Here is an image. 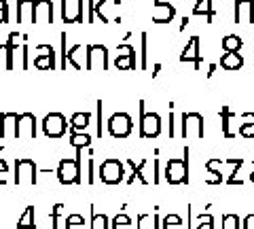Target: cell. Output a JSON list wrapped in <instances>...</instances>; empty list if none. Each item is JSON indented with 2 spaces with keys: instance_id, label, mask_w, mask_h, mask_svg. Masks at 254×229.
<instances>
[{
  "instance_id": "3957f363",
  "label": "cell",
  "mask_w": 254,
  "mask_h": 229,
  "mask_svg": "<svg viewBox=\"0 0 254 229\" xmlns=\"http://www.w3.org/2000/svg\"><path fill=\"white\" fill-rule=\"evenodd\" d=\"M98 176L104 185H119L125 180V165H123V161H119L117 157H108V159L100 163Z\"/></svg>"
},
{
  "instance_id": "ee69618b",
  "label": "cell",
  "mask_w": 254,
  "mask_h": 229,
  "mask_svg": "<svg viewBox=\"0 0 254 229\" xmlns=\"http://www.w3.org/2000/svg\"><path fill=\"white\" fill-rule=\"evenodd\" d=\"M4 23H9V6L0 9V26H4Z\"/></svg>"
},
{
  "instance_id": "7c38bea8",
  "label": "cell",
  "mask_w": 254,
  "mask_h": 229,
  "mask_svg": "<svg viewBox=\"0 0 254 229\" xmlns=\"http://www.w3.org/2000/svg\"><path fill=\"white\" fill-rule=\"evenodd\" d=\"M62 21L64 23L83 21V0H62Z\"/></svg>"
},
{
  "instance_id": "7a4b0ae2",
  "label": "cell",
  "mask_w": 254,
  "mask_h": 229,
  "mask_svg": "<svg viewBox=\"0 0 254 229\" xmlns=\"http://www.w3.org/2000/svg\"><path fill=\"white\" fill-rule=\"evenodd\" d=\"M165 180L170 185L189 183V149L182 151V157H174V159L165 163Z\"/></svg>"
},
{
  "instance_id": "ba28073f",
  "label": "cell",
  "mask_w": 254,
  "mask_h": 229,
  "mask_svg": "<svg viewBox=\"0 0 254 229\" xmlns=\"http://www.w3.org/2000/svg\"><path fill=\"white\" fill-rule=\"evenodd\" d=\"M87 70H108V49L104 45H87Z\"/></svg>"
},
{
  "instance_id": "74e56055",
  "label": "cell",
  "mask_w": 254,
  "mask_h": 229,
  "mask_svg": "<svg viewBox=\"0 0 254 229\" xmlns=\"http://www.w3.org/2000/svg\"><path fill=\"white\" fill-rule=\"evenodd\" d=\"M0 70H9L11 73V55H9V49L6 45H0Z\"/></svg>"
},
{
  "instance_id": "f5cc1de1",
  "label": "cell",
  "mask_w": 254,
  "mask_h": 229,
  "mask_svg": "<svg viewBox=\"0 0 254 229\" xmlns=\"http://www.w3.org/2000/svg\"><path fill=\"white\" fill-rule=\"evenodd\" d=\"M252 23H254V2H252Z\"/></svg>"
},
{
  "instance_id": "2e32d148",
  "label": "cell",
  "mask_w": 254,
  "mask_h": 229,
  "mask_svg": "<svg viewBox=\"0 0 254 229\" xmlns=\"http://www.w3.org/2000/svg\"><path fill=\"white\" fill-rule=\"evenodd\" d=\"M218 64H220L222 70H227V73H235V70H240L246 64V60H244V55L240 51H225L220 55Z\"/></svg>"
},
{
  "instance_id": "f1b7e54d",
  "label": "cell",
  "mask_w": 254,
  "mask_h": 229,
  "mask_svg": "<svg viewBox=\"0 0 254 229\" xmlns=\"http://www.w3.org/2000/svg\"><path fill=\"white\" fill-rule=\"evenodd\" d=\"M55 53L47 55H34V68L36 70H55Z\"/></svg>"
},
{
  "instance_id": "8992f818",
  "label": "cell",
  "mask_w": 254,
  "mask_h": 229,
  "mask_svg": "<svg viewBox=\"0 0 254 229\" xmlns=\"http://www.w3.org/2000/svg\"><path fill=\"white\" fill-rule=\"evenodd\" d=\"M182 130H180V136L182 138H197L201 140L203 138V117L199 113H185L182 115Z\"/></svg>"
},
{
  "instance_id": "cb8c5ba5",
  "label": "cell",
  "mask_w": 254,
  "mask_h": 229,
  "mask_svg": "<svg viewBox=\"0 0 254 229\" xmlns=\"http://www.w3.org/2000/svg\"><path fill=\"white\" fill-rule=\"evenodd\" d=\"M240 136L246 140H252L254 138V113H244L240 115Z\"/></svg>"
},
{
  "instance_id": "ffe728a7",
  "label": "cell",
  "mask_w": 254,
  "mask_h": 229,
  "mask_svg": "<svg viewBox=\"0 0 254 229\" xmlns=\"http://www.w3.org/2000/svg\"><path fill=\"white\" fill-rule=\"evenodd\" d=\"M36 0H17V21L19 23H34Z\"/></svg>"
},
{
  "instance_id": "484cf974",
  "label": "cell",
  "mask_w": 254,
  "mask_h": 229,
  "mask_svg": "<svg viewBox=\"0 0 254 229\" xmlns=\"http://www.w3.org/2000/svg\"><path fill=\"white\" fill-rule=\"evenodd\" d=\"M193 15H197V17H203L208 19V23H212L214 19V6H212V0H197V4L193 6Z\"/></svg>"
},
{
  "instance_id": "52a82bcc",
  "label": "cell",
  "mask_w": 254,
  "mask_h": 229,
  "mask_svg": "<svg viewBox=\"0 0 254 229\" xmlns=\"http://www.w3.org/2000/svg\"><path fill=\"white\" fill-rule=\"evenodd\" d=\"M43 132H45V136L51 138V140H58L62 136H66V132H68L66 117H64L62 113H49L43 119Z\"/></svg>"
},
{
  "instance_id": "d590c367",
  "label": "cell",
  "mask_w": 254,
  "mask_h": 229,
  "mask_svg": "<svg viewBox=\"0 0 254 229\" xmlns=\"http://www.w3.org/2000/svg\"><path fill=\"white\" fill-rule=\"evenodd\" d=\"M66 229H85V219L81 215H66Z\"/></svg>"
},
{
  "instance_id": "f546056e",
  "label": "cell",
  "mask_w": 254,
  "mask_h": 229,
  "mask_svg": "<svg viewBox=\"0 0 254 229\" xmlns=\"http://www.w3.org/2000/svg\"><path fill=\"white\" fill-rule=\"evenodd\" d=\"M220 45H222V51H240L244 47V41L237 34H227Z\"/></svg>"
},
{
  "instance_id": "30bf717a",
  "label": "cell",
  "mask_w": 254,
  "mask_h": 229,
  "mask_svg": "<svg viewBox=\"0 0 254 229\" xmlns=\"http://www.w3.org/2000/svg\"><path fill=\"white\" fill-rule=\"evenodd\" d=\"M121 6V0H98L95 2V17L102 19V23H121V15H115Z\"/></svg>"
},
{
  "instance_id": "9c48e42d",
  "label": "cell",
  "mask_w": 254,
  "mask_h": 229,
  "mask_svg": "<svg viewBox=\"0 0 254 229\" xmlns=\"http://www.w3.org/2000/svg\"><path fill=\"white\" fill-rule=\"evenodd\" d=\"M131 130H133V123H131V117L127 113H115L108 119V134L113 138L123 140V138L129 136Z\"/></svg>"
},
{
  "instance_id": "6da1fadb",
  "label": "cell",
  "mask_w": 254,
  "mask_h": 229,
  "mask_svg": "<svg viewBox=\"0 0 254 229\" xmlns=\"http://www.w3.org/2000/svg\"><path fill=\"white\" fill-rule=\"evenodd\" d=\"M81 157L83 149H76V157H64L58 165V180L62 185H78L81 183Z\"/></svg>"
},
{
  "instance_id": "7dc6e473",
  "label": "cell",
  "mask_w": 254,
  "mask_h": 229,
  "mask_svg": "<svg viewBox=\"0 0 254 229\" xmlns=\"http://www.w3.org/2000/svg\"><path fill=\"white\" fill-rule=\"evenodd\" d=\"M0 172H6V174H9V165H6V161L2 157H0Z\"/></svg>"
},
{
  "instance_id": "4316f807",
  "label": "cell",
  "mask_w": 254,
  "mask_h": 229,
  "mask_svg": "<svg viewBox=\"0 0 254 229\" xmlns=\"http://www.w3.org/2000/svg\"><path fill=\"white\" fill-rule=\"evenodd\" d=\"M157 210L153 215H138V229H161V221H159V215Z\"/></svg>"
},
{
  "instance_id": "5bb4252c",
  "label": "cell",
  "mask_w": 254,
  "mask_h": 229,
  "mask_svg": "<svg viewBox=\"0 0 254 229\" xmlns=\"http://www.w3.org/2000/svg\"><path fill=\"white\" fill-rule=\"evenodd\" d=\"M180 62H182V64H187V62H193L195 70H199V66H201V53H199V36H190V41L187 43V47H185V49H182Z\"/></svg>"
},
{
  "instance_id": "4fadbf2b",
  "label": "cell",
  "mask_w": 254,
  "mask_h": 229,
  "mask_svg": "<svg viewBox=\"0 0 254 229\" xmlns=\"http://www.w3.org/2000/svg\"><path fill=\"white\" fill-rule=\"evenodd\" d=\"M17 138L19 140H34L36 138V117L32 113L19 115L17 121Z\"/></svg>"
},
{
  "instance_id": "7bdbcfd3",
  "label": "cell",
  "mask_w": 254,
  "mask_h": 229,
  "mask_svg": "<svg viewBox=\"0 0 254 229\" xmlns=\"http://www.w3.org/2000/svg\"><path fill=\"white\" fill-rule=\"evenodd\" d=\"M242 229H254V212L246 215V219L242 221Z\"/></svg>"
},
{
  "instance_id": "bcb514c9",
  "label": "cell",
  "mask_w": 254,
  "mask_h": 229,
  "mask_svg": "<svg viewBox=\"0 0 254 229\" xmlns=\"http://www.w3.org/2000/svg\"><path fill=\"white\" fill-rule=\"evenodd\" d=\"M189 21H190L189 17H182V23H180V28H178V32H185V28L189 26Z\"/></svg>"
},
{
  "instance_id": "f35d334b",
  "label": "cell",
  "mask_w": 254,
  "mask_h": 229,
  "mask_svg": "<svg viewBox=\"0 0 254 229\" xmlns=\"http://www.w3.org/2000/svg\"><path fill=\"white\" fill-rule=\"evenodd\" d=\"M64 217V204H55L51 210V229H60V219Z\"/></svg>"
},
{
  "instance_id": "e575fe53",
  "label": "cell",
  "mask_w": 254,
  "mask_h": 229,
  "mask_svg": "<svg viewBox=\"0 0 254 229\" xmlns=\"http://www.w3.org/2000/svg\"><path fill=\"white\" fill-rule=\"evenodd\" d=\"M140 68L146 70L148 68V36L146 32H142V47H140Z\"/></svg>"
},
{
  "instance_id": "8d00e7d4",
  "label": "cell",
  "mask_w": 254,
  "mask_h": 229,
  "mask_svg": "<svg viewBox=\"0 0 254 229\" xmlns=\"http://www.w3.org/2000/svg\"><path fill=\"white\" fill-rule=\"evenodd\" d=\"M222 229H242V221L237 215H225L222 217Z\"/></svg>"
},
{
  "instance_id": "5b68a950",
  "label": "cell",
  "mask_w": 254,
  "mask_h": 229,
  "mask_svg": "<svg viewBox=\"0 0 254 229\" xmlns=\"http://www.w3.org/2000/svg\"><path fill=\"white\" fill-rule=\"evenodd\" d=\"M38 180V165L30 157L15 159V185H36Z\"/></svg>"
},
{
  "instance_id": "1f68e13d",
  "label": "cell",
  "mask_w": 254,
  "mask_h": 229,
  "mask_svg": "<svg viewBox=\"0 0 254 229\" xmlns=\"http://www.w3.org/2000/svg\"><path fill=\"white\" fill-rule=\"evenodd\" d=\"M89 212H91V229H110L106 215H98V212H95V206H91Z\"/></svg>"
},
{
  "instance_id": "816d5d0a",
  "label": "cell",
  "mask_w": 254,
  "mask_h": 229,
  "mask_svg": "<svg viewBox=\"0 0 254 229\" xmlns=\"http://www.w3.org/2000/svg\"><path fill=\"white\" fill-rule=\"evenodd\" d=\"M252 165H254V161H252ZM250 180H252V183H254V170H252V174H250Z\"/></svg>"
},
{
  "instance_id": "ab89813d",
  "label": "cell",
  "mask_w": 254,
  "mask_h": 229,
  "mask_svg": "<svg viewBox=\"0 0 254 229\" xmlns=\"http://www.w3.org/2000/svg\"><path fill=\"white\" fill-rule=\"evenodd\" d=\"M60 38H62V55H60V58H62V64H60V68H62V70H66V68H68V47H66V38H68V34H66V32H62Z\"/></svg>"
},
{
  "instance_id": "681fc988",
  "label": "cell",
  "mask_w": 254,
  "mask_h": 229,
  "mask_svg": "<svg viewBox=\"0 0 254 229\" xmlns=\"http://www.w3.org/2000/svg\"><path fill=\"white\" fill-rule=\"evenodd\" d=\"M153 70H155V73H153V76H157L159 73H161V64H155V68H153Z\"/></svg>"
},
{
  "instance_id": "f907efd6",
  "label": "cell",
  "mask_w": 254,
  "mask_h": 229,
  "mask_svg": "<svg viewBox=\"0 0 254 229\" xmlns=\"http://www.w3.org/2000/svg\"><path fill=\"white\" fill-rule=\"evenodd\" d=\"M163 2H168V0H155V4H163Z\"/></svg>"
},
{
  "instance_id": "83f0119b",
  "label": "cell",
  "mask_w": 254,
  "mask_h": 229,
  "mask_svg": "<svg viewBox=\"0 0 254 229\" xmlns=\"http://www.w3.org/2000/svg\"><path fill=\"white\" fill-rule=\"evenodd\" d=\"M70 147L74 149H87L91 145V136L87 132H70Z\"/></svg>"
},
{
  "instance_id": "d4e9b609",
  "label": "cell",
  "mask_w": 254,
  "mask_h": 229,
  "mask_svg": "<svg viewBox=\"0 0 254 229\" xmlns=\"http://www.w3.org/2000/svg\"><path fill=\"white\" fill-rule=\"evenodd\" d=\"M91 121V115L89 113H74L72 119H70V132H87Z\"/></svg>"
},
{
  "instance_id": "4dcf8cb0",
  "label": "cell",
  "mask_w": 254,
  "mask_h": 229,
  "mask_svg": "<svg viewBox=\"0 0 254 229\" xmlns=\"http://www.w3.org/2000/svg\"><path fill=\"white\" fill-rule=\"evenodd\" d=\"M17 229H36V225H34V206L26 208V212H23L21 219L17 221Z\"/></svg>"
},
{
  "instance_id": "277c9868",
  "label": "cell",
  "mask_w": 254,
  "mask_h": 229,
  "mask_svg": "<svg viewBox=\"0 0 254 229\" xmlns=\"http://www.w3.org/2000/svg\"><path fill=\"white\" fill-rule=\"evenodd\" d=\"M161 117L157 113H146L144 100H140V138L153 140L161 134Z\"/></svg>"
},
{
  "instance_id": "60d3db41",
  "label": "cell",
  "mask_w": 254,
  "mask_h": 229,
  "mask_svg": "<svg viewBox=\"0 0 254 229\" xmlns=\"http://www.w3.org/2000/svg\"><path fill=\"white\" fill-rule=\"evenodd\" d=\"M195 229H214V217L212 215H199L197 217V227Z\"/></svg>"
},
{
  "instance_id": "ac0fdd59",
  "label": "cell",
  "mask_w": 254,
  "mask_h": 229,
  "mask_svg": "<svg viewBox=\"0 0 254 229\" xmlns=\"http://www.w3.org/2000/svg\"><path fill=\"white\" fill-rule=\"evenodd\" d=\"M34 23H53V2L51 0H36Z\"/></svg>"
},
{
  "instance_id": "44dd1931",
  "label": "cell",
  "mask_w": 254,
  "mask_h": 229,
  "mask_svg": "<svg viewBox=\"0 0 254 229\" xmlns=\"http://www.w3.org/2000/svg\"><path fill=\"white\" fill-rule=\"evenodd\" d=\"M174 17H176V9L170 2L163 4H155L153 6V21L155 23H170Z\"/></svg>"
},
{
  "instance_id": "603a6c76",
  "label": "cell",
  "mask_w": 254,
  "mask_h": 229,
  "mask_svg": "<svg viewBox=\"0 0 254 229\" xmlns=\"http://www.w3.org/2000/svg\"><path fill=\"white\" fill-rule=\"evenodd\" d=\"M146 163H148L146 159H142L140 163H136L133 159H127V165H129V168H131V176L127 178V185H131L136 178L140 180L142 185H150V180L144 176V168H146Z\"/></svg>"
},
{
  "instance_id": "b9f144b4",
  "label": "cell",
  "mask_w": 254,
  "mask_h": 229,
  "mask_svg": "<svg viewBox=\"0 0 254 229\" xmlns=\"http://www.w3.org/2000/svg\"><path fill=\"white\" fill-rule=\"evenodd\" d=\"M222 180H225V176H222L220 170H208V176H205V183L208 185H220Z\"/></svg>"
},
{
  "instance_id": "9a60e30c",
  "label": "cell",
  "mask_w": 254,
  "mask_h": 229,
  "mask_svg": "<svg viewBox=\"0 0 254 229\" xmlns=\"http://www.w3.org/2000/svg\"><path fill=\"white\" fill-rule=\"evenodd\" d=\"M17 113H2L0 115V138H17Z\"/></svg>"
},
{
  "instance_id": "c3c4849f",
  "label": "cell",
  "mask_w": 254,
  "mask_h": 229,
  "mask_svg": "<svg viewBox=\"0 0 254 229\" xmlns=\"http://www.w3.org/2000/svg\"><path fill=\"white\" fill-rule=\"evenodd\" d=\"M0 185H6V172H0Z\"/></svg>"
},
{
  "instance_id": "d6a6232c",
  "label": "cell",
  "mask_w": 254,
  "mask_h": 229,
  "mask_svg": "<svg viewBox=\"0 0 254 229\" xmlns=\"http://www.w3.org/2000/svg\"><path fill=\"white\" fill-rule=\"evenodd\" d=\"M110 229H131V219L123 212H119V215L113 219V225H110Z\"/></svg>"
},
{
  "instance_id": "7402d4cb",
  "label": "cell",
  "mask_w": 254,
  "mask_h": 229,
  "mask_svg": "<svg viewBox=\"0 0 254 229\" xmlns=\"http://www.w3.org/2000/svg\"><path fill=\"white\" fill-rule=\"evenodd\" d=\"M237 119V115L229 110V106H222L220 108V121H222V136L227 140H233L235 138V130L231 128L233 121Z\"/></svg>"
},
{
  "instance_id": "d6986e66",
  "label": "cell",
  "mask_w": 254,
  "mask_h": 229,
  "mask_svg": "<svg viewBox=\"0 0 254 229\" xmlns=\"http://www.w3.org/2000/svg\"><path fill=\"white\" fill-rule=\"evenodd\" d=\"M68 64H72L76 70H87V45H74L68 49Z\"/></svg>"
},
{
  "instance_id": "8fae6325",
  "label": "cell",
  "mask_w": 254,
  "mask_h": 229,
  "mask_svg": "<svg viewBox=\"0 0 254 229\" xmlns=\"http://www.w3.org/2000/svg\"><path fill=\"white\" fill-rule=\"evenodd\" d=\"M115 68L119 70H136V49L131 45H117Z\"/></svg>"
},
{
  "instance_id": "f6af8a7d",
  "label": "cell",
  "mask_w": 254,
  "mask_h": 229,
  "mask_svg": "<svg viewBox=\"0 0 254 229\" xmlns=\"http://www.w3.org/2000/svg\"><path fill=\"white\" fill-rule=\"evenodd\" d=\"M98 138H102V100H98Z\"/></svg>"
},
{
  "instance_id": "e0dca14e",
  "label": "cell",
  "mask_w": 254,
  "mask_h": 229,
  "mask_svg": "<svg viewBox=\"0 0 254 229\" xmlns=\"http://www.w3.org/2000/svg\"><path fill=\"white\" fill-rule=\"evenodd\" d=\"M252 2L254 0H235L233 23H252Z\"/></svg>"
},
{
  "instance_id": "836d02e7",
  "label": "cell",
  "mask_w": 254,
  "mask_h": 229,
  "mask_svg": "<svg viewBox=\"0 0 254 229\" xmlns=\"http://www.w3.org/2000/svg\"><path fill=\"white\" fill-rule=\"evenodd\" d=\"M182 225H185V221L180 219V215H168L163 219L161 229H182Z\"/></svg>"
}]
</instances>
